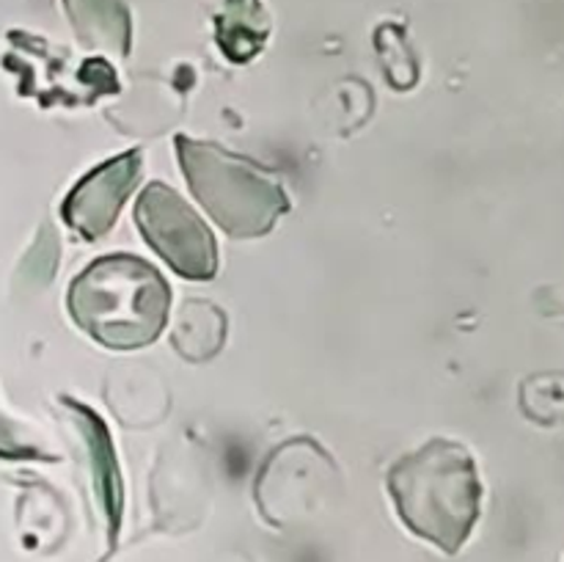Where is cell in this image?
<instances>
[{
	"label": "cell",
	"mask_w": 564,
	"mask_h": 562,
	"mask_svg": "<svg viewBox=\"0 0 564 562\" xmlns=\"http://www.w3.org/2000/svg\"><path fill=\"white\" fill-rule=\"evenodd\" d=\"M66 406H72V411L77 413V422L83 424L88 450H91L94 479H97L102 510L105 516H108V545L110 551H113L116 538H119V523H121V483H119V466H116V457H113V446H110L108 430H105V424L99 422L97 413L88 411L86 406H77V402H66Z\"/></svg>",
	"instance_id": "cell-6"
},
{
	"label": "cell",
	"mask_w": 564,
	"mask_h": 562,
	"mask_svg": "<svg viewBox=\"0 0 564 562\" xmlns=\"http://www.w3.org/2000/svg\"><path fill=\"white\" fill-rule=\"evenodd\" d=\"M0 455L3 457H33V455H42V450L33 444H25V441H17L11 439V428L9 422H3L0 417Z\"/></svg>",
	"instance_id": "cell-8"
},
{
	"label": "cell",
	"mask_w": 564,
	"mask_h": 562,
	"mask_svg": "<svg viewBox=\"0 0 564 562\" xmlns=\"http://www.w3.org/2000/svg\"><path fill=\"white\" fill-rule=\"evenodd\" d=\"M143 158L138 149L124 154H116L108 163L97 165L88 171L80 182L69 191L61 215L66 224L83 237L94 242L102 235H108L110 226L119 218L121 207L130 198L141 182Z\"/></svg>",
	"instance_id": "cell-5"
},
{
	"label": "cell",
	"mask_w": 564,
	"mask_h": 562,
	"mask_svg": "<svg viewBox=\"0 0 564 562\" xmlns=\"http://www.w3.org/2000/svg\"><path fill=\"white\" fill-rule=\"evenodd\" d=\"M176 154L193 196L229 237H262L290 213L284 187L251 158L187 136H176Z\"/></svg>",
	"instance_id": "cell-3"
},
{
	"label": "cell",
	"mask_w": 564,
	"mask_h": 562,
	"mask_svg": "<svg viewBox=\"0 0 564 562\" xmlns=\"http://www.w3.org/2000/svg\"><path fill=\"white\" fill-rule=\"evenodd\" d=\"M69 314L80 331L110 350H138L163 334L171 290L154 264L132 253H108L75 275Z\"/></svg>",
	"instance_id": "cell-2"
},
{
	"label": "cell",
	"mask_w": 564,
	"mask_h": 562,
	"mask_svg": "<svg viewBox=\"0 0 564 562\" xmlns=\"http://www.w3.org/2000/svg\"><path fill=\"white\" fill-rule=\"evenodd\" d=\"M226 339V314L209 301H185L176 314L171 342L187 361H207Z\"/></svg>",
	"instance_id": "cell-7"
},
{
	"label": "cell",
	"mask_w": 564,
	"mask_h": 562,
	"mask_svg": "<svg viewBox=\"0 0 564 562\" xmlns=\"http://www.w3.org/2000/svg\"><path fill=\"white\" fill-rule=\"evenodd\" d=\"M386 488L402 523L444 554H457L479 521L482 483L471 452L457 441L433 439L400 457Z\"/></svg>",
	"instance_id": "cell-1"
},
{
	"label": "cell",
	"mask_w": 564,
	"mask_h": 562,
	"mask_svg": "<svg viewBox=\"0 0 564 562\" xmlns=\"http://www.w3.org/2000/svg\"><path fill=\"white\" fill-rule=\"evenodd\" d=\"M135 224L149 246L174 273L191 281H209L218 273L215 235L196 209L165 182H149L135 204Z\"/></svg>",
	"instance_id": "cell-4"
}]
</instances>
